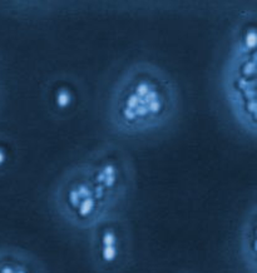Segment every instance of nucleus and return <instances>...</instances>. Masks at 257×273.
<instances>
[{
	"instance_id": "obj_2",
	"label": "nucleus",
	"mask_w": 257,
	"mask_h": 273,
	"mask_svg": "<svg viewBox=\"0 0 257 273\" xmlns=\"http://www.w3.org/2000/svg\"><path fill=\"white\" fill-rule=\"evenodd\" d=\"M70 102V93L68 90H60L57 95V103L59 105H67Z\"/></svg>"
},
{
	"instance_id": "obj_1",
	"label": "nucleus",
	"mask_w": 257,
	"mask_h": 273,
	"mask_svg": "<svg viewBox=\"0 0 257 273\" xmlns=\"http://www.w3.org/2000/svg\"><path fill=\"white\" fill-rule=\"evenodd\" d=\"M174 94L164 73L149 65L137 67L118 83L112 105L114 120L129 130L156 127L173 109Z\"/></svg>"
}]
</instances>
